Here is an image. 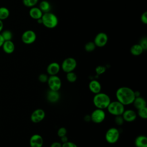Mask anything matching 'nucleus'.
I'll use <instances>...</instances> for the list:
<instances>
[{
  "label": "nucleus",
  "mask_w": 147,
  "mask_h": 147,
  "mask_svg": "<svg viewBox=\"0 0 147 147\" xmlns=\"http://www.w3.org/2000/svg\"><path fill=\"white\" fill-rule=\"evenodd\" d=\"M115 96L117 100L124 106L132 104L136 98L134 91L128 87H121L118 88L116 91Z\"/></svg>",
  "instance_id": "obj_1"
},
{
  "label": "nucleus",
  "mask_w": 147,
  "mask_h": 147,
  "mask_svg": "<svg viewBox=\"0 0 147 147\" xmlns=\"http://www.w3.org/2000/svg\"><path fill=\"white\" fill-rule=\"evenodd\" d=\"M92 102L94 106L97 109L104 110L107 109L111 102V99L107 94L100 92L95 94L93 97Z\"/></svg>",
  "instance_id": "obj_2"
},
{
  "label": "nucleus",
  "mask_w": 147,
  "mask_h": 147,
  "mask_svg": "<svg viewBox=\"0 0 147 147\" xmlns=\"http://www.w3.org/2000/svg\"><path fill=\"white\" fill-rule=\"evenodd\" d=\"M41 20L42 24L48 29H53L56 28L59 22L57 16L51 11L43 13Z\"/></svg>",
  "instance_id": "obj_3"
},
{
  "label": "nucleus",
  "mask_w": 147,
  "mask_h": 147,
  "mask_svg": "<svg viewBox=\"0 0 147 147\" xmlns=\"http://www.w3.org/2000/svg\"><path fill=\"white\" fill-rule=\"evenodd\" d=\"M108 112L114 116L121 115L123 113L125 106L118 100L111 101L107 107Z\"/></svg>",
  "instance_id": "obj_4"
},
{
  "label": "nucleus",
  "mask_w": 147,
  "mask_h": 147,
  "mask_svg": "<svg viewBox=\"0 0 147 147\" xmlns=\"http://www.w3.org/2000/svg\"><path fill=\"white\" fill-rule=\"evenodd\" d=\"M120 133L116 127H111L109 129L105 134L106 141L110 144H113L116 143L119 138Z\"/></svg>",
  "instance_id": "obj_5"
},
{
  "label": "nucleus",
  "mask_w": 147,
  "mask_h": 147,
  "mask_svg": "<svg viewBox=\"0 0 147 147\" xmlns=\"http://www.w3.org/2000/svg\"><path fill=\"white\" fill-rule=\"evenodd\" d=\"M77 65V62L74 57H67L65 59L60 65L62 70L65 73L74 71Z\"/></svg>",
  "instance_id": "obj_6"
},
{
  "label": "nucleus",
  "mask_w": 147,
  "mask_h": 147,
  "mask_svg": "<svg viewBox=\"0 0 147 147\" xmlns=\"http://www.w3.org/2000/svg\"><path fill=\"white\" fill-rule=\"evenodd\" d=\"M49 90L59 91L61 87V79L57 75H51L48 77L47 82Z\"/></svg>",
  "instance_id": "obj_7"
},
{
  "label": "nucleus",
  "mask_w": 147,
  "mask_h": 147,
  "mask_svg": "<svg viewBox=\"0 0 147 147\" xmlns=\"http://www.w3.org/2000/svg\"><path fill=\"white\" fill-rule=\"evenodd\" d=\"M91 121L95 123H100L106 118V113L103 110L96 109L90 115Z\"/></svg>",
  "instance_id": "obj_8"
},
{
  "label": "nucleus",
  "mask_w": 147,
  "mask_h": 147,
  "mask_svg": "<svg viewBox=\"0 0 147 147\" xmlns=\"http://www.w3.org/2000/svg\"><path fill=\"white\" fill-rule=\"evenodd\" d=\"M36 34L32 30H27L25 31L21 36V40L25 44H33L36 41Z\"/></svg>",
  "instance_id": "obj_9"
},
{
  "label": "nucleus",
  "mask_w": 147,
  "mask_h": 147,
  "mask_svg": "<svg viewBox=\"0 0 147 147\" xmlns=\"http://www.w3.org/2000/svg\"><path fill=\"white\" fill-rule=\"evenodd\" d=\"M108 41V36L106 33L104 32L98 33L95 37L94 42L96 47H105Z\"/></svg>",
  "instance_id": "obj_10"
},
{
  "label": "nucleus",
  "mask_w": 147,
  "mask_h": 147,
  "mask_svg": "<svg viewBox=\"0 0 147 147\" xmlns=\"http://www.w3.org/2000/svg\"><path fill=\"white\" fill-rule=\"evenodd\" d=\"M45 117V113L41 109H37L34 110L30 115V120L34 123L41 122Z\"/></svg>",
  "instance_id": "obj_11"
},
{
  "label": "nucleus",
  "mask_w": 147,
  "mask_h": 147,
  "mask_svg": "<svg viewBox=\"0 0 147 147\" xmlns=\"http://www.w3.org/2000/svg\"><path fill=\"white\" fill-rule=\"evenodd\" d=\"M43 144V138L42 136L40 134H33L30 138L29 145L30 147H42Z\"/></svg>",
  "instance_id": "obj_12"
},
{
  "label": "nucleus",
  "mask_w": 147,
  "mask_h": 147,
  "mask_svg": "<svg viewBox=\"0 0 147 147\" xmlns=\"http://www.w3.org/2000/svg\"><path fill=\"white\" fill-rule=\"evenodd\" d=\"M121 115L124 121H126L127 122H131L136 120L137 114L133 110L127 109V110H125Z\"/></svg>",
  "instance_id": "obj_13"
},
{
  "label": "nucleus",
  "mask_w": 147,
  "mask_h": 147,
  "mask_svg": "<svg viewBox=\"0 0 147 147\" xmlns=\"http://www.w3.org/2000/svg\"><path fill=\"white\" fill-rule=\"evenodd\" d=\"M60 65L57 62H52L47 66V72L48 75H57L60 70Z\"/></svg>",
  "instance_id": "obj_14"
},
{
  "label": "nucleus",
  "mask_w": 147,
  "mask_h": 147,
  "mask_svg": "<svg viewBox=\"0 0 147 147\" xmlns=\"http://www.w3.org/2000/svg\"><path fill=\"white\" fill-rule=\"evenodd\" d=\"M60 95L59 91H54L49 90L47 94V100L51 103H56L60 99Z\"/></svg>",
  "instance_id": "obj_15"
},
{
  "label": "nucleus",
  "mask_w": 147,
  "mask_h": 147,
  "mask_svg": "<svg viewBox=\"0 0 147 147\" xmlns=\"http://www.w3.org/2000/svg\"><path fill=\"white\" fill-rule=\"evenodd\" d=\"M88 88L91 92L96 94L101 91L102 86L98 80H92L88 84Z\"/></svg>",
  "instance_id": "obj_16"
},
{
  "label": "nucleus",
  "mask_w": 147,
  "mask_h": 147,
  "mask_svg": "<svg viewBox=\"0 0 147 147\" xmlns=\"http://www.w3.org/2000/svg\"><path fill=\"white\" fill-rule=\"evenodd\" d=\"M29 14L32 18L37 20L38 19H40L42 17L43 13L39 9V7L33 6L32 7H30L29 11Z\"/></svg>",
  "instance_id": "obj_17"
},
{
  "label": "nucleus",
  "mask_w": 147,
  "mask_h": 147,
  "mask_svg": "<svg viewBox=\"0 0 147 147\" xmlns=\"http://www.w3.org/2000/svg\"><path fill=\"white\" fill-rule=\"evenodd\" d=\"M2 47L3 51L7 54H11L15 50V45L11 40L5 41Z\"/></svg>",
  "instance_id": "obj_18"
},
{
  "label": "nucleus",
  "mask_w": 147,
  "mask_h": 147,
  "mask_svg": "<svg viewBox=\"0 0 147 147\" xmlns=\"http://www.w3.org/2000/svg\"><path fill=\"white\" fill-rule=\"evenodd\" d=\"M136 147H147V137L144 135L138 136L134 140Z\"/></svg>",
  "instance_id": "obj_19"
},
{
  "label": "nucleus",
  "mask_w": 147,
  "mask_h": 147,
  "mask_svg": "<svg viewBox=\"0 0 147 147\" xmlns=\"http://www.w3.org/2000/svg\"><path fill=\"white\" fill-rule=\"evenodd\" d=\"M133 103L135 108L137 109H139L140 108L146 106V102L145 99L140 96L136 97Z\"/></svg>",
  "instance_id": "obj_20"
},
{
  "label": "nucleus",
  "mask_w": 147,
  "mask_h": 147,
  "mask_svg": "<svg viewBox=\"0 0 147 147\" xmlns=\"http://www.w3.org/2000/svg\"><path fill=\"white\" fill-rule=\"evenodd\" d=\"M38 7L43 13H45L50 12L51 9V5L48 1L46 0H43L40 3Z\"/></svg>",
  "instance_id": "obj_21"
},
{
  "label": "nucleus",
  "mask_w": 147,
  "mask_h": 147,
  "mask_svg": "<svg viewBox=\"0 0 147 147\" xmlns=\"http://www.w3.org/2000/svg\"><path fill=\"white\" fill-rule=\"evenodd\" d=\"M144 49L139 44H136L130 48V53L134 56H139L142 53Z\"/></svg>",
  "instance_id": "obj_22"
},
{
  "label": "nucleus",
  "mask_w": 147,
  "mask_h": 147,
  "mask_svg": "<svg viewBox=\"0 0 147 147\" xmlns=\"http://www.w3.org/2000/svg\"><path fill=\"white\" fill-rule=\"evenodd\" d=\"M10 15L9 10L6 7H0V20L3 21L7 19Z\"/></svg>",
  "instance_id": "obj_23"
},
{
  "label": "nucleus",
  "mask_w": 147,
  "mask_h": 147,
  "mask_svg": "<svg viewBox=\"0 0 147 147\" xmlns=\"http://www.w3.org/2000/svg\"><path fill=\"white\" fill-rule=\"evenodd\" d=\"M0 33L2 35L3 38L5 41L11 40L12 37H13V33L10 30H5L2 31Z\"/></svg>",
  "instance_id": "obj_24"
},
{
  "label": "nucleus",
  "mask_w": 147,
  "mask_h": 147,
  "mask_svg": "<svg viewBox=\"0 0 147 147\" xmlns=\"http://www.w3.org/2000/svg\"><path fill=\"white\" fill-rule=\"evenodd\" d=\"M77 78H78L77 75L74 71L67 73L66 79L68 82L70 83H74L76 81Z\"/></svg>",
  "instance_id": "obj_25"
},
{
  "label": "nucleus",
  "mask_w": 147,
  "mask_h": 147,
  "mask_svg": "<svg viewBox=\"0 0 147 147\" xmlns=\"http://www.w3.org/2000/svg\"><path fill=\"white\" fill-rule=\"evenodd\" d=\"M142 119H146L147 118V107H144L137 109V114Z\"/></svg>",
  "instance_id": "obj_26"
},
{
  "label": "nucleus",
  "mask_w": 147,
  "mask_h": 147,
  "mask_svg": "<svg viewBox=\"0 0 147 147\" xmlns=\"http://www.w3.org/2000/svg\"><path fill=\"white\" fill-rule=\"evenodd\" d=\"M96 45L94 44V41H89L87 42L84 45V49L86 52H91L95 50Z\"/></svg>",
  "instance_id": "obj_27"
},
{
  "label": "nucleus",
  "mask_w": 147,
  "mask_h": 147,
  "mask_svg": "<svg viewBox=\"0 0 147 147\" xmlns=\"http://www.w3.org/2000/svg\"><path fill=\"white\" fill-rule=\"evenodd\" d=\"M38 1V0H22V3L26 7H32L35 6Z\"/></svg>",
  "instance_id": "obj_28"
},
{
  "label": "nucleus",
  "mask_w": 147,
  "mask_h": 147,
  "mask_svg": "<svg viewBox=\"0 0 147 147\" xmlns=\"http://www.w3.org/2000/svg\"><path fill=\"white\" fill-rule=\"evenodd\" d=\"M139 44L142 48L144 51H146L147 49V38L146 37H143L141 38Z\"/></svg>",
  "instance_id": "obj_29"
},
{
  "label": "nucleus",
  "mask_w": 147,
  "mask_h": 147,
  "mask_svg": "<svg viewBox=\"0 0 147 147\" xmlns=\"http://www.w3.org/2000/svg\"><path fill=\"white\" fill-rule=\"evenodd\" d=\"M106 68L103 65H98L95 68V72L98 75L103 74L106 71Z\"/></svg>",
  "instance_id": "obj_30"
},
{
  "label": "nucleus",
  "mask_w": 147,
  "mask_h": 147,
  "mask_svg": "<svg viewBox=\"0 0 147 147\" xmlns=\"http://www.w3.org/2000/svg\"><path fill=\"white\" fill-rule=\"evenodd\" d=\"M114 121L115 123L118 125V126H121L122 125L123 122H124V120L122 117V115H117V116H115V118H114Z\"/></svg>",
  "instance_id": "obj_31"
},
{
  "label": "nucleus",
  "mask_w": 147,
  "mask_h": 147,
  "mask_svg": "<svg viewBox=\"0 0 147 147\" xmlns=\"http://www.w3.org/2000/svg\"><path fill=\"white\" fill-rule=\"evenodd\" d=\"M48 77L49 76H48V75L45 74H41L39 75L38 79L41 83H47Z\"/></svg>",
  "instance_id": "obj_32"
},
{
  "label": "nucleus",
  "mask_w": 147,
  "mask_h": 147,
  "mask_svg": "<svg viewBox=\"0 0 147 147\" xmlns=\"http://www.w3.org/2000/svg\"><path fill=\"white\" fill-rule=\"evenodd\" d=\"M57 134L59 137L65 136L67 134V129L64 127H61L58 129Z\"/></svg>",
  "instance_id": "obj_33"
},
{
  "label": "nucleus",
  "mask_w": 147,
  "mask_h": 147,
  "mask_svg": "<svg viewBox=\"0 0 147 147\" xmlns=\"http://www.w3.org/2000/svg\"><path fill=\"white\" fill-rule=\"evenodd\" d=\"M61 147H78V146L74 142L68 141L66 142L63 143Z\"/></svg>",
  "instance_id": "obj_34"
},
{
  "label": "nucleus",
  "mask_w": 147,
  "mask_h": 147,
  "mask_svg": "<svg viewBox=\"0 0 147 147\" xmlns=\"http://www.w3.org/2000/svg\"><path fill=\"white\" fill-rule=\"evenodd\" d=\"M140 20H141V21L143 24H147V12L146 11L144 12L141 14V17H140Z\"/></svg>",
  "instance_id": "obj_35"
},
{
  "label": "nucleus",
  "mask_w": 147,
  "mask_h": 147,
  "mask_svg": "<svg viewBox=\"0 0 147 147\" xmlns=\"http://www.w3.org/2000/svg\"><path fill=\"white\" fill-rule=\"evenodd\" d=\"M62 144L60 142L55 141L51 144L50 147H61Z\"/></svg>",
  "instance_id": "obj_36"
},
{
  "label": "nucleus",
  "mask_w": 147,
  "mask_h": 147,
  "mask_svg": "<svg viewBox=\"0 0 147 147\" xmlns=\"http://www.w3.org/2000/svg\"><path fill=\"white\" fill-rule=\"evenodd\" d=\"M60 138H61V142H63V143L66 142H67V141H68V137H67V136L66 135H65V136H63V137H60Z\"/></svg>",
  "instance_id": "obj_37"
},
{
  "label": "nucleus",
  "mask_w": 147,
  "mask_h": 147,
  "mask_svg": "<svg viewBox=\"0 0 147 147\" xmlns=\"http://www.w3.org/2000/svg\"><path fill=\"white\" fill-rule=\"evenodd\" d=\"M84 119L86 122H89L91 121V117L90 115H86L84 117Z\"/></svg>",
  "instance_id": "obj_38"
},
{
  "label": "nucleus",
  "mask_w": 147,
  "mask_h": 147,
  "mask_svg": "<svg viewBox=\"0 0 147 147\" xmlns=\"http://www.w3.org/2000/svg\"><path fill=\"white\" fill-rule=\"evenodd\" d=\"M4 41H5V40H3V37H2V35H1V33H0V48L2 47V45H3V42H4Z\"/></svg>",
  "instance_id": "obj_39"
},
{
  "label": "nucleus",
  "mask_w": 147,
  "mask_h": 147,
  "mask_svg": "<svg viewBox=\"0 0 147 147\" xmlns=\"http://www.w3.org/2000/svg\"><path fill=\"white\" fill-rule=\"evenodd\" d=\"M3 28V21L0 20V33L2 31Z\"/></svg>",
  "instance_id": "obj_40"
}]
</instances>
